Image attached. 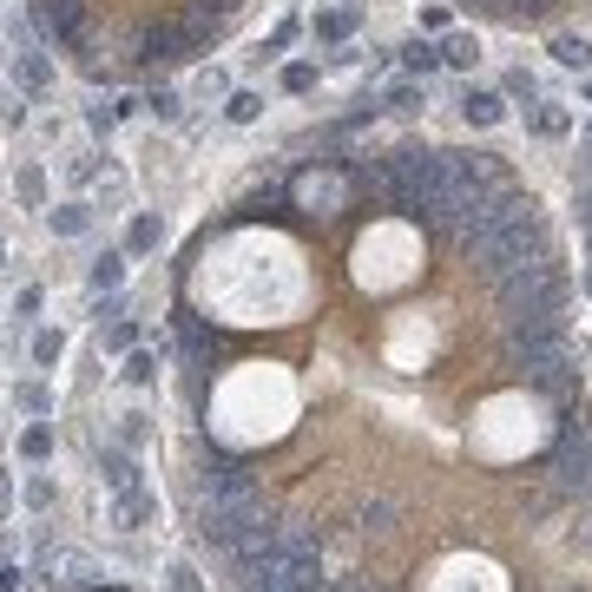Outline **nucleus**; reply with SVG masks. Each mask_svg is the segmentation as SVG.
Listing matches in <instances>:
<instances>
[{"mask_svg":"<svg viewBox=\"0 0 592 592\" xmlns=\"http://www.w3.org/2000/svg\"><path fill=\"white\" fill-rule=\"evenodd\" d=\"M244 494H257V474H250V461H237V454H198V507H224V501H244Z\"/></svg>","mask_w":592,"mask_h":592,"instance_id":"f257e3e1","label":"nucleus"},{"mask_svg":"<svg viewBox=\"0 0 592 592\" xmlns=\"http://www.w3.org/2000/svg\"><path fill=\"white\" fill-rule=\"evenodd\" d=\"M461 119H467L474 132H494V126L507 119V92H501V86H467V92H461Z\"/></svg>","mask_w":592,"mask_h":592,"instance_id":"f03ea898","label":"nucleus"},{"mask_svg":"<svg viewBox=\"0 0 592 592\" xmlns=\"http://www.w3.org/2000/svg\"><path fill=\"white\" fill-rule=\"evenodd\" d=\"M13 86H20L27 99H40V92L53 86V60H47L40 47H20V53H13Z\"/></svg>","mask_w":592,"mask_h":592,"instance_id":"7ed1b4c3","label":"nucleus"},{"mask_svg":"<svg viewBox=\"0 0 592 592\" xmlns=\"http://www.w3.org/2000/svg\"><path fill=\"white\" fill-rule=\"evenodd\" d=\"M356 27H363V13H356V7H323V13L309 20V33H316L323 47H349V33H356Z\"/></svg>","mask_w":592,"mask_h":592,"instance_id":"20e7f679","label":"nucleus"},{"mask_svg":"<svg viewBox=\"0 0 592 592\" xmlns=\"http://www.w3.org/2000/svg\"><path fill=\"white\" fill-rule=\"evenodd\" d=\"M526 132H533V139H566V132H573V112H566L560 99H533V106H526Z\"/></svg>","mask_w":592,"mask_h":592,"instance_id":"39448f33","label":"nucleus"},{"mask_svg":"<svg viewBox=\"0 0 592 592\" xmlns=\"http://www.w3.org/2000/svg\"><path fill=\"white\" fill-rule=\"evenodd\" d=\"M99 474H106L112 494H132V487H139V461H132V447H99Z\"/></svg>","mask_w":592,"mask_h":592,"instance_id":"423d86ee","label":"nucleus"},{"mask_svg":"<svg viewBox=\"0 0 592 592\" xmlns=\"http://www.w3.org/2000/svg\"><path fill=\"white\" fill-rule=\"evenodd\" d=\"M435 47H442V67H454V73H467L481 60V33H467V27H447Z\"/></svg>","mask_w":592,"mask_h":592,"instance_id":"0eeeda50","label":"nucleus"},{"mask_svg":"<svg viewBox=\"0 0 592 592\" xmlns=\"http://www.w3.org/2000/svg\"><path fill=\"white\" fill-rule=\"evenodd\" d=\"M546 53H553V67H566V73H592V40L586 33H553Z\"/></svg>","mask_w":592,"mask_h":592,"instance_id":"6e6552de","label":"nucleus"},{"mask_svg":"<svg viewBox=\"0 0 592 592\" xmlns=\"http://www.w3.org/2000/svg\"><path fill=\"white\" fill-rule=\"evenodd\" d=\"M158 244H165V218H158V211H139L132 230H126V257H151Z\"/></svg>","mask_w":592,"mask_h":592,"instance_id":"1a4fd4ad","label":"nucleus"},{"mask_svg":"<svg viewBox=\"0 0 592 592\" xmlns=\"http://www.w3.org/2000/svg\"><path fill=\"white\" fill-rule=\"evenodd\" d=\"M375 106H382V112H422V106H428V79H395Z\"/></svg>","mask_w":592,"mask_h":592,"instance_id":"9d476101","label":"nucleus"},{"mask_svg":"<svg viewBox=\"0 0 592 592\" xmlns=\"http://www.w3.org/2000/svg\"><path fill=\"white\" fill-rule=\"evenodd\" d=\"M47 224H53V237H86L92 230V205L86 198H67V205L47 211Z\"/></svg>","mask_w":592,"mask_h":592,"instance_id":"9b49d317","label":"nucleus"},{"mask_svg":"<svg viewBox=\"0 0 592 592\" xmlns=\"http://www.w3.org/2000/svg\"><path fill=\"white\" fill-rule=\"evenodd\" d=\"M86 284H92L99 296L119 290V284H126V250H99V257H92V270H86Z\"/></svg>","mask_w":592,"mask_h":592,"instance_id":"f8f14e48","label":"nucleus"},{"mask_svg":"<svg viewBox=\"0 0 592 592\" xmlns=\"http://www.w3.org/2000/svg\"><path fill=\"white\" fill-rule=\"evenodd\" d=\"M224 119H230V126H257V119H264V92H250V86H230V99H224Z\"/></svg>","mask_w":592,"mask_h":592,"instance_id":"ddd939ff","label":"nucleus"},{"mask_svg":"<svg viewBox=\"0 0 592 592\" xmlns=\"http://www.w3.org/2000/svg\"><path fill=\"white\" fill-rule=\"evenodd\" d=\"M435 67H442V47H435V40H408V47H402V73L408 79H428Z\"/></svg>","mask_w":592,"mask_h":592,"instance_id":"4468645a","label":"nucleus"},{"mask_svg":"<svg viewBox=\"0 0 592 592\" xmlns=\"http://www.w3.org/2000/svg\"><path fill=\"white\" fill-rule=\"evenodd\" d=\"M139 520H151V494L146 487H132V494H112V526H139Z\"/></svg>","mask_w":592,"mask_h":592,"instance_id":"2eb2a0df","label":"nucleus"},{"mask_svg":"<svg viewBox=\"0 0 592 592\" xmlns=\"http://www.w3.org/2000/svg\"><path fill=\"white\" fill-rule=\"evenodd\" d=\"M146 112H151V119H165V126H178V119H185V92H178V86H151Z\"/></svg>","mask_w":592,"mask_h":592,"instance_id":"dca6fc26","label":"nucleus"},{"mask_svg":"<svg viewBox=\"0 0 592 592\" xmlns=\"http://www.w3.org/2000/svg\"><path fill=\"white\" fill-rule=\"evenodd\" d=\"M13 198H20V205H40V198H47V171H40V165H20Z\"/></svg>","mask_w":592,"mask_h":592,"instance_id":"f3484780","label":"nucleus"},{"mask_svg":"<svg viewBox=\"0 0 592 592\" xmlns=\"http://www.w3.org/2000/svg\"><path fill=\"white\" fill-rule=\"evenodd\" d=\"M126 382H132V388H146V382H158V356H151V349H132V356H126Z\"/></svg>","mask_w":592,"mask_h":592,"instance_id":"a211bd4d","label":"nucleus"},{"mask_svg":"<svg viewBox=\"0 0 592 592\" xmlns=\"http://www.w3.org/2000/svg\"><path fill=\"white\" fill-rule=\"evenodd\" d=\"M20 454H27V461H47V454H53V428H47V422H27V435H20Z\"/></svg>","mask_w":592,"mask_h":592,"instance_id":"6ab92c4d","label":"nucleus"},{"mask_svg":"<svg viewBox=\"0 0 592 592\" xmlns=\"http://www.w3.org/2000/svg\"><path fill=\"white\" fill-rule=\"evenodd\" d=\"M60 356H67V336H60V329H40V336H33V363H40V369H53Z\"/></svg>","mask_w":592,"mask_h":592,"instance_id":"aec40b11","label":"nucleus"},{"mask_svg":"<svg viewBox=\"0 0 592 592\" xmlns=\"http://www.w3.org/2000/svg\"><path fill=\"white\" fill-rule=\"evenodd\" d=\"M13 402H20L27 415H47V408H53V388H47V382H20V388H13Z\"/></svg>","mask_w":592,"mask_h":592,"instance_id":"412c9836","label":"nucleus"},{"mask_svg":"<svg viewBox=\"0 0 592 592\" xmlns=\"http://www.w3.org/2000/svg\"><path fill=\"white\" fill-rule=\"evenodd\" d=\"M395 520H402V501L395 494H375L369 507H363V526H395Z\"/></svg>","mask_w":592,"mask_h":592,"instance_id":"4be33fe9","label":"nucleus"},{"mask_svg":"<svg viewBox=\"0 0 592 592\" xmlns=\"http://www.w3.org/2000/svg\"><path fill=\"white\" fill-rule=\"evenodd\" d=\"M27 126V92H0V132H20Z\"/></svg>","mask_w":592,"mask_h":592,"instance_id":"5701e85b","label":"nucleus"},{"mask_svg":"<svg viewBox=\"0 0 592 592\" xmlns=\"http://www.w3.org/2000/svg\"><path fill=\"white\" fill-rule=\"evenodd\" d=\"M501 92H507V106H514V99H526V106H533V99H540V79L526 73V67H514V73H507V86H501Z\"/></svg>","mask_w":592,"mask_h":592,"instance_id":"b1692460","label":"nucleus"},{"mask_svg":"<svg viewBox=\"0 0 592 592\" xmlns=\"http://www.w3.org/2000/svg\"><path fill=\"white\" fill-rule=\"evenodd\" d=\"M309 86H316V60H290V67H284V92H296V99H303Z\"/></svg>","mask_w":592,"mask_h":592,"instance_id":"393cba45","label":"nucleus"},{"mask_svg":"<svg viewBox=\"0 0 592 592\" xmlns=\"http://www.w3.org/2000/svg\"><path fill=\"white\" fill-rule=\"evenodd\" d=\"M296 33H303V20H277V33L264 40V60H277L284 47H296Z\"/></svg>","mask_w":592,"mask_h":592,"instance_id":"a878e982","label":"nucleus"},{"mask_svg":"<svg viewBox=\"0 0 592 592\" xmlns=\"http://www.w3.org/2000/svg\"><path fill=\"white\" fill-rule=\"evenodd\" d=\"M198 92H205V99H230V73H224V67H205V73H198Z\"/></svg>","mask_w":592,"mask_h":592,"instance_id":"bb28decb","label":"nucleus"},{"mask_svg":"<svg viewBox=\"0 0 592 592\" xmlns=\"http://www.w3.org/2000/svg\"><path fill=\"white\" fill-rule=\"evenodd\" d=\"M165 586H171V592H205V580H198V573L185 566V560H171V573H165Z\"/></svg>","mask_w":592,"mask_h":592,"instance_id":"cd10ccee","label":"nucleus"},{"mask_svg":"<svg viewBox=\"0 0 592 592\" xmlns=\"http://www.w3.org/2000/svg\"><path fill=\"white\" fill-rule=\"evenodd\" d=\"M27 507H33V514H47V507H53V481H47V474H33V481H27Z\"/></svg>","mask_w":592,"mask_h":592,"instance_id":"c85d7f7f","label":"nucleus"},{"mask_svg":"<svg viewBox=\"0 0 592 592\" xmlns=\"http://www.w3.org/2000/svg\"><path fill=\"white\" fill-rule=\"evenodd\" d=\"M447 27H454V13H447L442 0H428L422 7V33H447Z\"/></svg>","mask_w":592,"mask_h":592,"instance_id":"c756f323","label":"nucleus"},{"mask_svg":"<svg viewBox=\"0 0 592 592\" xmlns=\"http://www.w3.org/2000/svg\"><path fill=\"white\" fill-rule=\"evenodd\" d=\"M86 126H92V139H112V126H119V112H112V106H92V112H86Z\"/></svg>","mask_w":592,"mask_h":592,"instance_id":"7c9ffc66","label":"nucleus"},{"mask_svg":"<svg viewBox=\"0 0 592 592\" xmlns=\"http://www.w3.org/2000/svg\"><path fill=\"white\" fill-rule=\"evenodd\" d=\"M132 343H139V329H132V323H112V329L99 336V349H132Z\"/></svg>","mask_w":592,"mask_h":592,"instance_id":"2f4dec72","label":"nucleus"},{"mask_svg":"<svg viewBox=\"0 0 592 592\" xmlns=\"http://www.w3.org/2000/svg\"><path fill=\"white\" fill-rule=\"evenodd\" d=\"M67 178H73V185H92V178H99V165H92V158H73V165H67Z\"/></svg>","mask_w":592,"mask_h":592,"instance_id":"473e14b6","label":"nucleus"},{"mask_svg":"<svg viewBox=\"0 0 592 592\" xmlns=\"http://www.w3.org/2000/svg\"><path fill=\"white\" fill-rule=\"evenodd\" d=\"M119 442L132 447V442H146V415H126V428H119Z\"/></svg>","mask_w":592,"mask_h":592,"instance_id":"72a5a7b5","label":"nucleus"},{"mask_svg":"<svg viewBox=\"0 0 592 592\" xmlns=\"http://www.w3.org/2000/svg\"><path fill=\"white\" fill-rule=\"evenodd\" d=\"M27 586V573H20V566H7V560H0V592H20Z\"/></svg>","mask_w":592,"mask_h":592,"instance_id":"f704fd0d","label":"nucleus"},{"mask_svg":"<svg viewBox=\"0 0 592 592\" xmlns=\"http://www.w3.org/2000/svg\"><path fill=\"white\" fill-rule=\"evenodd\" d=\"M580 224H586V230H592V185H586V191H580Z\"/></svg>","mask_w":592,"mask_h":592,"instance_id":"c9c22d12","label":"nucleus"},{"mask_svg":"<svg viewBox=\"0 0 592 592\" xmlns=\"http://www.w3.org/2000/svg\"><path fill=\"white\" fill-rule=\"evenodd\" d=\"M7 507H13V487H7V481H0V514H7Z\"/></svg>","mask_w":592,"mask_h":592,"instance_id":"e433bc0d","label":"nucleus"},{"mask_svg":"<svg viewBox=\"0 0 592 592\" xmlns=\"http://www.w3.org/2000/svg\"><path fill=\"white\" fill-rule=\"evenodd\" d=\"M580 290H586V296H592V270H580Z\"/></svg>","mask_w":592,"mask_h":592,"instance_id":"4c0bfd02","label":"nucleus"},{"mask_svg":"<svg viewBox=\"0 0 592 592\" xmlns=\"http://www.w3.org/2000/svg\"><path fill=\"white\" fill-rule=\"evenodd\" d=\"M586 106H592V73H586Z\"/></svg>","mask_w":592,"mask_h":592,"instance_id":"58836bf2","label":"nucleus"},{"mask_svg":"<svg viewBox=\"0 0 592 592\" xmlns=\"http://www.w3.org/2000/svg\"><path fill=\"white\" fill-rule=\"evenodd\" d=\"M586 158H592V132H586Z\"/></svg>","mask_w":592,"mask_h":592,"instance_id":"ea45409f","label":"nucleus"},{"mask_svg":"<svg viewBox=\"0 0 592 592\" xmlns=\"http://www.w3.org/2000/svg\"><path fill=\"white\" fill-rule=\"evenodd\" d=\"M586 237H592V230H586Z\"/></svg>","mask_w":592,"mask_h":592,"instance_id":"a19ab883","label":"nucleus"}]
</instances>
